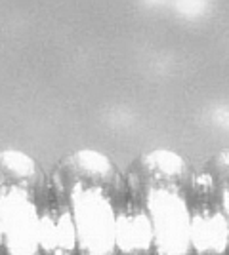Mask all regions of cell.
<instances>
[{"label":"cell","instance_id":"6da1fadb","mask_svg":"<svg viewBox=\"0 0 229 255\" xmlns=\"http://www.w3.org/2000/svg\"><path fill=\"white\" fill-rule=\"evenodd\" d=\"M55 255L132 252L128 187L109 160L94 150L67 156L52 183Z\"/></svg>","mask_w":229,"mask_h":255},{"label":"cell","instance_id":"7a4b0ae2","mask_svg":"<svg viewBox=\"0 0 229 255\" xmlns=\"http://www.w3.org/2000/svg\"><path fill=\"white\" fill-rule=\"evenodd\" d=\"M132 252L195 254V181L174 152L143 154L128 173Z\"/></svg>","mask_w":229,"mask_h":255},{"label":"cell","instance_id":"3957f363","mask_svg":"<svg viewBox=\"0 0 229 255\" xmlns=\"http://www.w3.org/2000/svg\"><path fill=\"white\" fill-rule=\"evenodd\" d=\"M0 255H54L50 185L19 150H0Z\"/></svg>","mask_w":229,"mask_h":255}]
</instances>
